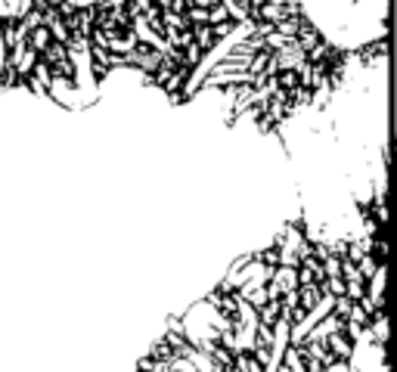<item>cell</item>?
<instances>
[{"mask_svg": "<svg viewBox=\"0 0 397 372\" xmlns=\"http://www.w3.org/2000/svg\"><path fill=\"white\" fill-rule=\"evenodd\" d=\"M180 323H183V338H186V345H193V348H199V350H208V354H214V350L221 348V335L227 332L230 326H233V320L223 317L218 307H214V304L205 298V301H199L183 320H180Z\"/></svg>", "mask_w": 397, "mask_h": 372, "instance_id": "cell-1", "label": "cell"}, {"mask_svg": "<svg viewBox=\"0 0 397 372\" xmlns=\"http://www.w3.org/2000/svg\"><path fill=\"white\" fill-rule=\"evenodd\" d=\"M326 348H329V354L335 357V360H348V357H351V348H354V341L342 332V329H338V332H332L329 338H326Z\"/></svg>", "mask_w": 397, "mask_h": 372, "instance_id": "cell-2", "label": "cell"}, {"mask_svg": "<svg viewBox=\"0 0 397 372\" xmlns=\"http://www.w3.org/2000/svg\"><path fill=\"white\" fill-rule=\"evenodd\" d=\"M354 3H357V0H354Z\"/></svg>", "mask_w": 397, "mask_h": 372, "instance_id": "cell-4", "label": "cell"}, {"mask_svg": "<svg viewBox=\"0 0 397 372\" xmlns=\"http://www.w3.org/2000/svg\"><path fill=\"white\" fill-rule=\"evenodd\" d=\"M320 372H351V363L348 360H332V363H326Z\"/></svg>", "mask_w": 397, "mask_h": 372, "instance_id": "cell-3", "label": "cell"}]
</instances>
